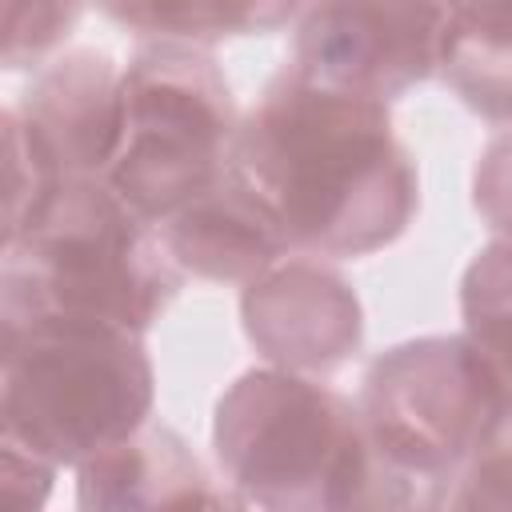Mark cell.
<instances>
[{
  "instance_id": "cell-14",
  "label": "cell",
  "mask_w": 512,
  "mask_h": 512,
  "mask_svg": "<svg viewBox=\"0 0 512 512\" xmlns=\"http://www.w3.org/2000/svg\"><path fill=\"white\" fill-rule=\"evenodd\" d=\"M56 188L48 164L28 140L16 108H0V264Z\"/></svg>"
},
{
  "instance_id": "cell-16",
  "label": "cell",
  "mask_w": 512,
  "mask_h": 512,
  "mask_svg": "<svg viewBox=\"0 0 512 512\" xmlns=\"http://www.w3.org/2000/svg\"><path fill=\"white\" fill-rule=\"evenodd\" d=\"M464 340H472L480 352H488L496 364L508 368L504 356V332H508V244H488L468 276H464Z\"/></svg>"
},
{
  "instance_id": "cell-2",
  "label": "cell",
  "mask_w": 512,
  "mask_h": 512,
  "mask_svg": "<svg viewBox=\"0 0 512 512\" xmlns=\"http://www.w3.org/2000/svg\"><path fill=\"white\" fill-rule=\"evenodd\" d=\"M356 404V456L332 512H444L456 476L508 436V368L464 336L384 348Z\"/></svg>"
},
{
  "instance_id": "cell-18",
  "label": "cell",
  "mask_w": 512,
  "mask_h": 512,
  "mask_svg": "<svg viewBox=\"0 0 512 512\" xmlns=\"http://www.w3.org/2000/svg\"><path fill=\"white\" fill-rule=\"evenodd\" d=\"M204 512H256V508H248L232 488H216L212 500L204 504Z\"/></svg>"
},
{
  "instance_id": "cell-4",
  "label": "cell",
  "mask_w": 512,
  "mask_h": 512,
  "mask_svg": "<svg viewBox=\"0 0 512 512\" xmlns=\"http://www.w3.org/2000/svg\"><path fill=\"white\" fill-rule=\"evenodd\" d=\"M8 440L76 468L152 420L156 368L144 336L64 316H0Z\"/></svg>"
},
{
  "instance_id": "cell-13",
  "label": "cell",
  "mask_w": 512,
  "mask_h": 512,
  "mask_svg": "<svg viewBox=\"0 0 512 512\" xmlns=\"http://www.w3.org/2000/svg\"><path fill=\"white\" fill-rule=\"evenodd\" d=\"M108 20L132 28L144 40H168L204 48L228 36L276 32L296 20V4L280 0H136V4H104Z\"/></svg>"
},
{
  "instance_id": "cell-3",
  "label": "cell",
  "mask_w": 512,
  "mask_h": 512,
  "mask_svg": "<svg viewBox=\"0 0 512 512\" xmlns=\"http://www.w3.org/2000/svg\"><path fill=\"white\" fill-rule=\"evenodd\" d=\"M176 292L160 232L104 180L56 184L0 264V316L96 320L144 336Z\"/></svg>"
},
{
  "instance_id": "cell-5",
  "label": "cell",
  "mask_w": 512,
  "mask_h": 512,
  "mask_svg": "<svg viewBox=\"0 0 512 512\" xmlns=\"http://www.w3.org/2000/svg\"><path fill=\"white\" fill-rule=\"evenodd\" d=\"M236 124L240 108L212 52L144 40L120 68V136L100 180L156 228L224 176Z\"/></svg>"
},
{
  "instance_id": "cell-7",
  "label": "cell",
  "mask_w": 512,
  "mask_h": 512,
  "mask_svg": "<svg viewBox=\"0 0 512 512\" xmlns=\"http://www.w3.org/2000/svg\"><path fill=\"white\" fill-rule=\"evenodd\" d=\"M292 24L288 68L300 80L388 108L432 76L444 4H312Z\"/></svg>"
},
{
  "instance_id": "cell-15",
  "label": "cell",
  "mask_w": 512,
  "mask_h": 512,
  "mask_svg": "<svg viewBox=\"0 0 512 512\" xmlns=\"http://www.w3.org/2000/svg\"><path fill=\"white\" fill-rule=\"evenodd\" d=\"M84 4H0V68H44L68 44Z\"/></svg>"
},
{
  "instance_id": "cell-8",
  "label": "cell",
  "mask_w": 512,
  "mask_h": 512,
  "mask_svg": "<svg viewBox=\"0 0 512 512\" xmlns=\"http://www.w3.org/2000/svg\"><path fill=\"white\" fill-rule=\"evenodd\" d=\"M240 320L248 344L296 376H320L352 360L364 340L356 288L316 256H284L244 284Z\"/></svg>"
},
{
  "instance_id": "cell-19",
  "label": "cell",
  "mask_w": 512,
  "mask_h": 512,
  "mask_svg": "<svg viewBox=\"0 0 512 512\" xmlns=\"http://www.w3.org/2000/svg\"><path fill=\"white\" fill-rule=\"evenodd\" d=\"M0 440H8V420H4V364H0Z\"/></svg>"
},
{
  "instance_id": "cell-12",
  "label": "cell",
  "mask_w": 512,
  "mask_h": 512,
  "mask_svg": "<svg viewBox=\"0 0 512 512\" xmlns=\"http://www.w3.org/2000/svg\"><path fill=\"white\" fill-rule=\"evenodd\" d=\"M508 60H512V8H476L452 4L444 8L436 68L440 80L492 124L508 120Z\"/></svg>"
},
{
  "instance_id": "cell-6",
  "label": "cell",
  "mask_w": 512,
  "mask_h": 512,
  "mask_svg": "<svg viewBox=\"0 0 512 512\" xmlns=\"http://www.w3.org/2000/svg\"><path fill=\"white\" fill-rule=\"evenodd\" d=\"M212 452L256 512H332L356 456V404L284 368H248L216 400Z\"/></svg>"
},
{
  "instance_id": "cell-11",
  "label": "cell",
  "mask_w": 512,
  "mask_h": 512,
  "mask_svg": "<svg viewBox=\"0 0 512 512\" xmlns=\"http://www.w3.org/2000/svg\"><path fill=\"white\" fill-rule=\"evenodd\" d=\"M160 244L180 276L212 284H248L292 252L272 212L228 168L204 196L160 224Z\"/></svg>"
},
{
  "instance_id": "cell-17",
  "label": "cell",
  "mask_w": 512,
  "mask_h": 512,
  "mask_svg": "<svg viewBox=\"0 0 512 512\" xmlns=\"http://www.w3.org/2000/svg\"><path fill=\"white\" fill-rule=\"evenodd\" d=\"M56 472L16 440H0V512H44L56 488Z\"/></svg>"
},
{
  "instance_id": "cell-10",
  "label": "cell",
  "mask_w": 512,
  "mask_h": 512,
  "mask_svg": "<svg viewBox=\"0 0 512 512\" xmlns=\"http://www.w3.org/2000/svg\"><path fill=\"white\" fill-rule=\"evenodd\" d=\"M212 492L200 456L160 420L76 464V512H204Z\"/></svg>"
},
{
  "instance_id": "cell-1",
  "label": "cell",
  "mask_w": 512,
  "mask_h": 512,
  "mask_svg": "<svg viewBox=\"0 0 512 512\" xmlns=\"http://www.w3.org/2000/svg\"><path fill=\"white\" fill-rule=\"evenodd\" d=\"M228 176L280 224L292 252L368 256L396 244L416 208L420 180L392 112L300 80L288 64L240 116Z\"/></svg>"
},
{
  "instance_id": "cell-9",
  "label": "cell",
  "mask_w": 512,
  "mask_h": 512,
  "mask_svg": "<svg viewBox=\"0 0 512 512\" xmlns=\"http://www.w3.org/2000/svg\"><path fill=\"white\" fill-rule=\"evenodd\" d=\"M16 116L52 180H100L120 136V64L100 48H68L20 92Z\"/></svg>"
}]
</instances>
